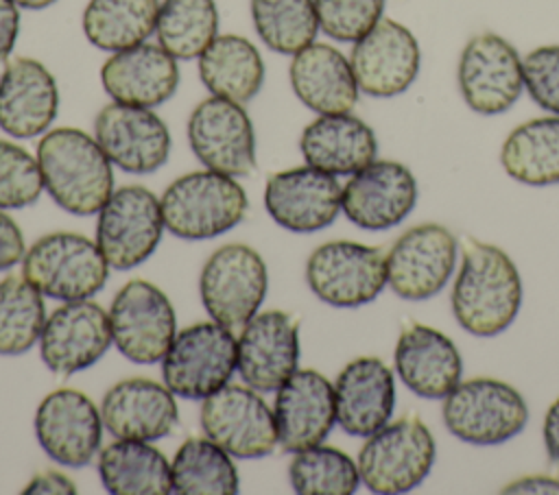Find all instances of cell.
I'll use <instances>...</instances> for the list:
<instances>
[{
	"label": "cell",
	"instance_id": "obj_14",
	"mask_svg": "<svg viewBox=\"0 0 559 495\" xmlns=\"http://www.w3.org/2000/svg\"><path fill=\"white\" fill-rule=\"evenodd\" d=\"M456 76L465 105L483 116L507 111L524 87L518 50L496 33H478L465 44Z\"/></svg>",
	"mask_w": 559,
	"mask_h": 495
},
{
	"label": "cell",
	"instance_id": "obj_18",
	"mask_svg": "<svg viewBox=\"0 0 559 495\" xmlns=\"http://www.w3.org/2000/svg\"><path fill=\"white\" fill-rule=\"evenodd\" d=\"M111 340L109 314L98 303L66 301L44 323L39 355L52 373L72 375L98 362Z\"/></svg>",
	"mask_w": 559,
	"mask_h": 495
},
{
	"label": "cell",
	"instance_id": "obj_39",
	"mask_svg": "<svg viewBox=\"0 0 559 495\" xmlns=\"http://www.w3.org/2000/svg\"><path fill=\"white\" fill-rule=\"evenodd\" d=\"M288 478L299 495H352L358 488V464L341 449L314 445L295 454Z\"/></svg>",
	"mask_w": 559,
	"mask_h": 495
},
{
	"label": "cell",
	"instance_id": "obj_41",
	"mask_svg": "<svg viewBox=\"0 0 559 495\" xmlns=\"http://www.w3.org/2000/svg\"><path fill=\"white\" fill-rule=\"evenodd\" d=\"M319 28L336 41H356L382 17L384 0H314Z\"/></svg>",
	"mask_w": 559,
	"mask_h": 495
},
{
	"label": "cell",
	"instance_id": "obj_22",
	"mask_svg": "<svg viewBox=\"0 0 559 495\" xmlns=\"http://www.w3.org/2000/svg\"><path fill=\"white\" fill-rule=\"evenodd\" d=\"M297 362L299 331L290 314L282 310L260 312L242 327L236 369L253 390H277L297 371Z\"/></svg>",
	"mask_w": 559,
	"mask_h": 495
},
{
	"label": "cell",
	"instance_id": "obj_12",
	"mask_svg": "<svg viewBox=\"0 0 559 495\" xmlns=\"http://www.w3.org/2000/svg\"><path fill=\"white\" fill-rule=\"evenodd\" d=\"M201 430L236 458L269 456L277 440L273 410L251 386L225 384L203 399Z\"/></svg>",
	"mask_w": 559,
	"mask_h": 495
},
{
	"label": "cell",
	"instance_id": "obj_33",
	"mask_svg": "<svg viewBox=\"0 0 559 495\" xmlns=\"http://www.w3.org/2000/svg\"><path fill=\"white\" fill-rule=\"evenodd\" d=\"M500 164L524 185L559 183V116L533 118L515 126L502 144Z\"/></svg>",
	"mask_w": 559,
	"mask_h": 495
},
{
	"label": "cell",
	"instance_id": "obj_34",
	"mask_svg": "<svg viewBox=\"0 0 559 495\" xmlns=\"http://www.w3.org/2000/svg\"><path fill=\"white\" fill-rule=\"evenodd\" d=\"M159 0H90L83 11V33L100 50L118 52L138 46L155 33Z\"/></svg>",
	"mask_w": 559,
	"mask_h": 495
},
{
	"label": "cell",
	"instance_id": "obj_24",
	"mask_svg": "<svg viewBox=\"0 0 559 495\" xmlns=\"http://www.w3.org/2000/svg\"><path fill=\"white\" fill-rule=\"evenodd\" d=\"M59 109L55 76L44 63L17 57L0 74V129L13 137L41 135Z\"/></svg>",
	"mask_w": 559,
	"mask_h": 495
},
{
	"label": "cell",
	"instance_id": "obj_3",
	"mask_svg": "<svg viewBox=\"0 0 559 495\" xmlns=\"http://www.w3.org/2000/svg\"><path fill=\"white\" fill-rule=\"evenodd\" d=\"M164 227L181 240H210L234 229L247 214V194L216 170L175 179L159 198Z\"/></svg>",
	"mask_w": 559,
	"mask_h": 495
},
{
	"label": "cell",
	"instance_id": "obj_8",
	"mask_svg": "<svg viewBox=\"0 0 559 495\" xmlns=\"http://www.w3.org/2000/svg\"><path fill=\"white\" fill-rule=\"evenodd\" d=\"M269 286L266 264L247 244H225L216 249L201 268L199 292L210 318L242 329L264 301Z\"/></svg>",
	"mask_w": 559,
	"mask_h": 495
},
{
	"label": "cell",
	"instance_id": "obj_38",
	"mask_svg": "<svg viewBox=\"0 0 559 495\" xmlns=\"http://www.w3.org/2000/svg\"><path fill=\"white\" fill-rule=\"evenodd\" d=\"M46 307L41 292L24 277L0 281V355L26 353L41 336Z\"/></svg>",
	"mask_w": 559,
	"mask_h": 495
},
{
	"label": "cell",
	"instance_id": "obj_31",
	"mask_svg": "<svg viewBox=\"0 0 559 495\" xmlns=\"http://www.w3.org/2000/svg\"><path fill=\"white\" fill-rule=\"evenodd\" d=\"M199 76L212 96L242 105L260 92L264 61L249 39L216 35L199 57Z\"/></svg>",
	"mask_w": 559,
	"mask_h": 495
},
{
	"label": "cell",
	"instance_id": "obj_16",
	"mask_svg": "<svg viewBox=\"0 0 559 495\" xmlns=\"http://www.w3.org/2000/svg\"><path fill=\"white\" fill-rule=\"evenodd\" d=\"M358 89L367 96L391 98L411 87L419 74L421 52L415 35L395 20L380 17L354 41L349 55Z\"/></svg>",
	"mask_w": 559,
	"mask_h": 495
},
{
	"label": "cell",
	"instance_id": "obj_43",
	"mask_svg": "<svg viewBox=\"0 0 559 495\" xmlns=\"http://www.w3.org/2000/svg\"><path fill=\"white\" fill-rule=\"evenodd\" d=\"M24 257V238L11 216L0 209V270H9Z\"/></svg>",
	"mask_w": 559,
	"mask_h": 495
},
{
	"label": "cell",
	"instance_id": "obj_20",
	"mask_svg": "<svg viewBox=\"0 0 559 495\" xmlns=\"http://www.w3.org/2000/svg\"><path fill=\"white\" fill-rule=\"evenodd\" d=\"M417 203L413 172L391 159L371 161L343 185L341 209L360 229H389L402 222Z\"/></svg>",
	"mask_w": 559,
	"mask_h": 495
},
{
	"label": "cell",
	"instance_id": "obj_10",
	"mask_svg": "<svg viewBox=\"0 0 559 495\" xmlns=\"http://www.w3.org/2000/svg\"><path fill=\"white\" fill-rule=\"evenodd\" d=\"M162 231L159 198L142 185H124L98 212L96 244L111 268L129 270L151 257Z\"/></svg>",
	"mask_w": 559,
	"mask_h": 495
},
{
	"label": "cell",
	"instance_id": "obj_2",
	"mask_svg": "<svg viewBox=\"0 0 559 495\" xmlns=\"http://www.w3.org/2000/svg\"><path fill=\"white\" fill-rule=\"evenodd\" d=\"M37 164L50 198L74 216L100 212L114 192L111 161L81 129L61 126L41 135Z\"/></svg>",
	"mask_w": 559,
	"mask_h": 495
},
{
	"label": "cell",
	"instance_id": "obj_23",
	"mask_svg": "<svg viewBox=\"0 0 559 495\" xmlns=\"http://www.w3.org/2000/svg\"><path fill=\"white\" fill-rule=\"evenodd\" d=\"M273 416L282 449L297 454L321 445L336 423L334 386L312 369L295 371L277 388Z\"/></svg>",
	"mask_w": 559,
	"mask_h": 495
},
{
	"label": "cell",
	"instance_id": "obj_17",
	"mask_svg": "<svg viewBox=\"0 0 559 495\" xmlns=\"http://www.w3.org/2000/svg\"><path fill=\"white\" fill-rule=\"evenodd\" d=\"M94 135L109 161L131 174L159 170L170 153V131L148 107L105 105L94 120Z\"/></svg>",
	"mask_w": 559,
	"mask_h": 495
},
{
	"label": "cell",
	"instance_id": "obj_26",
	"mask_svg": "<svg viewBox=\"0 0 559 495\" xmlns=\"http://www.w3.org/2000/svg\"><path fill=\"white\" fill-rule=\"evenodd\" d=\"M100 81L116 102L153 109L175 94L179 68L159 44L142 41L114 52L103 63Z\"/></svg>",
	"mask_w": 559,
	"mask_h": 495
},
{
	"label": "cell",
	"instance_id": "obj_28",
	"mask_svg": "<svg viewBox=\"0 0 559 495\" xmlns=\"http://www.w3.org/2000/svg\"><path fill=\"white\" fill-rule=\"evenodd\" d=\"M400 379L424 399H441L461 382V353L439 329L421 323L408 325L395 345Z\"/></svg>",
	"mask_w": 559,
	"mask_h": 495
},
{
	"label": "cell",
	"instance_id": "obj_7",
	"mask_svg": "<svg viewBox=\"0 0 559 495\" xmlns=\"http://www.w3.org/2000/svg\"><path fill=\"white\" fill-rule=\"evenodd\" d=\"M238 364V342L229 327L210 321L175 334L162 358L164 384L183 399H205L223 388Z\"/></svg>",
	"mask_w": 559,
	"mask_h": 495
},
{
	"label": "cell",
	"instance_id": "obj_47",
	"mask_svg": "<svg viewBox=\"0 0 559 495\" xmlns=\"http://www.w3.org/2000/svg\"><path fill=\"white\" fill-rule=\"evenodd\" d=\"M502 493H559V480L550 475H526L504 486Z\"/></svg>",
	"mask_w": 559,
	"mask_h": 495
},
{
	"label": "cell",
	"instance_id": "obj_15",
	"mask_svg": "<svg viewBox=\"0 0 559 495\" xmlns=\"http://www.w3.org/2000/svg\"><path fill=\"white\" fill-rule=\"evenodd\" d=\"M454 262L452 231L437 222H424L404 231L386 253V283L397 297L421 301L448 283Z\"/></svg>",
	"mask_w": 559,
	"mask_h": 495
},
{
	"label": "cell",
	"instance_id": "obj_37",
	"mask_svg": "<svg viewBox=\"0 0 559 495\" xmlns=\"http://www.w3.org/2000/svg\"><path fill=\"white\" fill-rule=\"evenodd\" d=\"M251 20L264 46L280 55L299 52L319 31L314 0H251Z\"/></svg>",
	"mask_w": 559,
	"mask_h": 495
},
{
	"label": "cell",
	"instance_id": "obj_9",
	"mask_svg": "<svg viewBox=\"0 0 559 495\" xmlns=\"http://www.w3.org/2000/svg\"><path fill=\"white\" fill-rule=\"evenodd\" d=\"M306 281L317 299L334 307H358L386 286V253L349 240L317 246L306 264Z\"/></svg>",
	"mask_w": 559,
	"mask_h": 495
},
{
	"label": "cell",
	"instance_id": "obj_48",
	"mask_svg": "<svg viewBox=\"0 0 559 495\" xmlns=\"http://www.w3.org/2000/svg\"><path fill=\"white\" fill-rule=\"evenodd\" d=\"M17 7H22V9H33V11H37V9H46V7H50V4H55L57 0H13Z\"/></svg>",
	"mask_w": 559,
	"mask_h": 495
},
{
	"label": "cell",
	"instance_id": "obj_46",
	"mask_svg": "<svg viewBox=\"0 0 559 495\" xmlns=\"http://www.w3.org/2000/svg\"><path fill=\"white\" fill-rule=\"evenodd\" d=\"M544 445L552 467L559 469V397L550 403L544 416Z\"/></svg>",
	"mask_w": 559,
	"mask_h": 495
},
{
	"label": "cell",
	"instance_id": "obj_27",
	"mask_svg": "<svg viewBox=\"0 0 559 495\" xmlns=\"http://www.w3.org/2000/svg\"><path fill=\"white\" fill-rule=\"evenodd\" d=\"M336 423L352 436H369L389 423L395 406V382L380 358H356L336 377Z\"/></svg>",
	"mask_w": 559,
	"mask_h": 495
},
{
	"label": "cell",
	"instance_id": "obj_45",
	"mask_svg": "<svg viewBox=\"0 0 559 495\" xmlns=\"http://www.w3.org/2000/svg\"><path fill=\"white\" fill-rule=\"evenodd\" d=\"M24 493L28 495H44V493H55V495H74L76 486L68 475L61 471H41L37 473L26 486Z\"/></svg>",
	"mask_w": 559,
	"mask_h": 495
},
{
	"label": "cell",
	"instance_id": "obj_1",
	"mask_svg": "<svg viewBox=\"0 0 559 495\" xmlns=\"http://www.w3.org/2000/svg\"><path fill=\"white\" fill-rule=\"evenodd\" d=\"M461 270L452 288L456 323L480 338L504 331L522 305V279L513 259L498 246L463 238Z\"/></svg>",
	"mask_w": 559,
	"mask_h": 495
},
{
	"label": "cell",
	"instance_id": "obj_13",
	"mask_svg": "<svg viewBox=\"0 0 559 495\" xmlns=\"http://www.w3.org/2000/svg\"><path fill=\"white\" fill-rule=\"evenodd\" d=\"M188 142L207 170L229 177L255 170V133L240 102L221 96L201 100L188 118Z\"/></svg>",
	"mask_w": 559,
	"mask_h": 495
},
{
	"label": "cell",
	"instance_id": "obj_25",
	"mask_svg": "<svg viewBox=\"0 0 559 495\" xmlns=\"http://www.w3.org/2000/svg\"><path fill=\"white\" fill-rule=\"evenodd\" d=\"M103 425L127 440H157L173 432L177 403L173 390L146 377H129L114 384L100 403Z\"/></svg>",
	"mask_w": 559,
	"mask_h": 495
},
{
	"label": "cell",
	"instance_id": "obj_19",
	"mask_svg": "<svg viewBox=\"0 0 559 495\" xmlns=\"http://www.w3.org/2000/svg\"><path fill=\"white\" fill-rule=\"evenodd\" d=\"M41 449L63 467H85L100 447L103 416L87 395L74 388L52 390L35 412Z\"/></svg>",
	"mask_w": 559,
	"mask_h": 495
},
{
	"label": "cell",
	"instance_id": "obj_30",
	"mask_svg": "<svg viewBox=\"0 0 559 495\" xmlns=\"http://www.w3.org/2000/svg\"><path fill=\"white\" fill-rule=\"evenodd\" d=\"M299 150L308 166L336 177L354 174L371 164L378 142L373 129L349 111L323 113L304 129Z\"/></svg>",
	"mask_w": 559,
	"mask_h": 495
},
{
	"label": "cell",
	"instance_id": "obj_5",
	"mask_svg": "<svg viewBox=\"0 0 559 495\" xmlns=\"http://www.w3.org/2000/svg\"><path fill=\"white\" fill-rule=\"evenodd\" d=\"M435 438L417 416H402L367 436L358 454V473L371 493L413 491L430 473Z\"/></svg>",
	"mask_w": 559,
	"mask_h": 495
},
{
	"label": "cell",
	"instance_id": "obj_21",
	"mask_svg": "<svg viewBox=\"0 0 559 495\" xmlns=\"http://www.w3.org/2000/svg\"><path fill=\"white\" fill-rule=\"evenodd\" d=\"M341 198L343 188L336 177L312 166L275 172L264 188L269 216L295 233H312L334 222L341 212Z\"/></svg>",
	"mask_w": 559,
	"mask_h": 495
},
{
	"label": "cell",
	"instance_id": "obj_40",
	"mask_svg": "<svg viewBox=\"0 0 559 495\" xmlns=\"http://www.w3.org/2000/svg\"><path fill=\"white\" fill-rule=\"evenodd\" d=\"M41 188L44 181L37 157L13 142L0 140V209L33 205Z\"/></svg>",
	"mask_w": 559,
	"mask_h": 495
},
{
	"label": "cell",
	"instance_id": "obj_11",
	"mask_svg": "<svg viewBox=\"0 0 559 495\" xmlns=\"http://www.w3.org/2000/svg\"><path fill=\"white\" fill-rule=\"evenodd\" d=\"M111 338L135 364L159 362L175 338V310L168 297L144 279L124 283L109 307Z\"/></svg>",
	"mask_w": 559,
	"mask_h": 495
},
{
	"label": "cell",
	"instance_id": "obj_36",
	"mask_svg": "<svg viewBox=\"0 0 559 495\" xmlns=\"http://www.w3.org/2000/svg\"><path fill=\"white\" fill-rule=\"evenodd\" d=\"M157 44L175 59H197L218 35L214 0H164L155 24Z\"/></svg>",
	"mask_w": 559,
	"mask_h": 495
},
{
	"label": "cell",
	"instance_id": "obj_35",
	"mask_svg": "<svg viewBox=\"0 0 559 495\" xmlns=\"http://www.w3.org/2000/svg\"><path fill=\"white\" fill-rule=\"evenodd\" d=\"M173 491L179 495H234L238 471L229 454L205 438H188L170 462Z\"/></svg>",
	"mask_w": 559,
	"mask_h": 495
},
{
	"label": "cell",
	"instance_id": "obj_42",
	"mask_svg": "<svg viewBox=\"0 0 559 495\" xmlns=\"http://www.w3.org/2000/svg\"><path fill=\"white\" fill-rule=\"evenodd\" d=\"M524 87L542 109L559 116V46H539L522 61Z\"/></svg>",
	"mask_w": 559,
	"mask_h": 495
},
{
	"label": "cell",
	"instance_id": "obj_44",
	"mask_svg": "<svg viewBox=\"0 0 559 495\" xmlns=\"http://www.w3.org/2000/svg\"><path fill=\"white\" fill-rule=\"evenodd\" d=\"M20 13L13 0H0V63H4L15 46Z\"/></svg>",
	"mask_w": 559,
	"mask_h": 495
},
{
	"label": "cell",
	"instance_id": "obj_32",
	"mask_svg": "<svg viewBox=\"0 0 559 495\" xmlns=\"http://www.w3.org/2000/svg\"><path fill=\"white\" fill-rule=\"evenodd\" d=\"M98 475L114 495H166L173 491L170 462L146 440L118 438L98 456Z\"/></svg>",
	"mask_w": 559,
	"mask_h": 495
},
{
	"label": "cell",
	"instance_id": "obj_4",
	"mask_svg": "<svg viewBox=\"0 0 559 495\" xmlns=\"http://www.w3.org/2000/svg\"><path fill=\"white\" fill-rule=\"evenodd\" d=\"M109 264L96 242L81 233L57 231L33 242L22 257V277L41 294L81 301L107 281Z\"/></svg>",
	"mask_w": 559,
	"mask_h": 495
},
{
	"label": "cell",
	"instance_id": "obj_6",
	"mask_svg": "<svg viewBox=\"0 0 559 495\" xmlns=\"http://www.w3.org/2000/svg\"><path fill=\"white\" fill-rule=\"evenodd\" d=\"M441 414L445 427L472 445H500L520 434L528 421L524 397L493 377L459 382L443 397Z\"/></svg>",
	"mask_w": 559,
	"mask_h": 495
},
{
	"label": "cell",
	"instance_id": "obj_29",
	"mask_svg": "<svg viewBox=\"0 0 559 495\" xmlns=\"http://www.w3.org/2000/svg\"><path fill=\"white\" fill-rule=\"evenodd\" d=\"M288 76L295 96L319 116L347 113L358 100L352 63L328 44L312 41L295 52Z\"/></svg>",
	"mask_w": 559,
	"mask_h": 495
}]
</instances>
